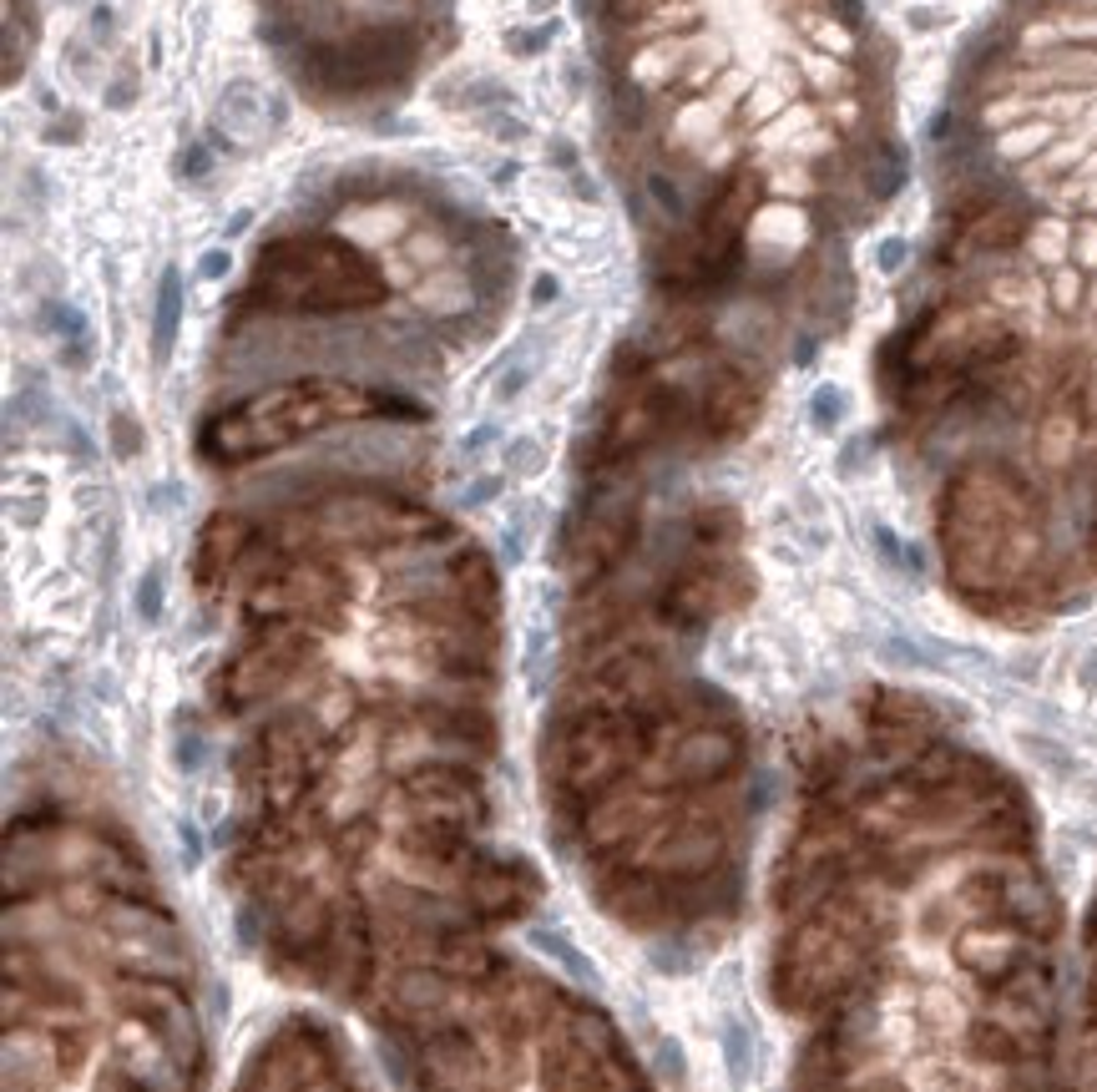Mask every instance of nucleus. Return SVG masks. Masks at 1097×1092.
Returning a JSON list of instances; mask_svg holds the SVG:
<instances>
[{"label":"nucleus","instance_id":"nucleus-1","mask_svg":"<svg viewBox=\"0 0 1097 1092\" xmlns=\"http://www.w3.org/2000/svg\"><path fill=\"white\" fill-rule=\"evenodd\" d=\"M254 293L284 309H354V304H379L385 279L345 238L293 233L259 254Z\"/></svg>","mask_w":1097,"mask_h":1092},{"label":"nucleus","instance_id":"nucleus-2","mask_svg":"<svg viewBox=\"0 0 1097 1092\" xmlns=\"http://www.w3.org/2000/svg\"><path fill=\"white\" fill-rule=\"evenodd\" d=\"M759 198H764V173H759V168H739V173L708 198L698 228L688 233L698 263H703V279L723 274L728 263L739 259V243H744V228H749Z\"/></svg>","mask_w":1097,"mask_h":1092},{"label":"nucleus","instance_id":"nucleus-3","mask_svg":"<svg viewBox=\"0 0 1097 1092\" xmlns=\"http://www.w3.org/2000/svg\"><path fill=\"white\" fill-rule=\"evenodd\" d=\"M218 127L228 132V143H259L263 132H273L268 96L254 82H228L218 96Z\"/></svg>","mask_w":1097,"mask_h":1092},{"label":"nucleus","instance_id":"nucleus-4","mask_svg":"<svg viewBox=\"0 0 1097 1092\" xmlns=\"http://www.w3.org/2000/svg\"><path fill=\"white\" fill-rule=\"evenodd\" d=\"M177 329H182V268H162L157 309H152V359H157V365L173 359Z\"/></svg>","mask_w":1097,"mask_h":1092},{"label":"nucleus","instance_id":"nucleus-5","mask_svg":"<svg viewBox=\"0 0 1097 1092\" xmlns=\"http://www.w3.org/2000/svg\"><path fill=\"white\" fill-rule=\"evenodd\" d=\"M531 941H536V946H542V951H547V956H556V961H562V966H567V971H572V977H577V981H587V986H597V966H592V961H587V956H582V951L572 946L567 936H556V931H536Z\"/></svg>","mask_w":1097,"mask_h":1092},{"label":"nucleus","instance_id":"nucleus-6","mask_svg":"<svg viewBox=\"0 0 1097 1092\" xmlns=\"http://www.w3.org/2000/svg\"><path fill=\"white\" fill-rule=\"evenodd\" d=\"M547 471V445L536 435H517L506 445V476H542Z\"/></svg>","mask_w":1097,"mask_h":1092},{"label":"nucleus","instance_id":"nucleus-7","mask_svg":"<svg viewBox=\"0 0 1097 1092\" xmlns=\"http://www.w3.org/2000/svg\"><path fill=\"white\" fill-rule=\"evenodd\" d=\"M556 30H562V21H542V26H521L506 36V51L511 57H542L551 41H556Z\"/></svg>","mask_w":1097,"mask_h":1092},{"label":"nucleus","instance_id":"nucleus-8","mask_svg":"<svg viewBox=\"0 0 1097 1092\" xmlns=\"http://www.w3.org/2000/svg\"><path fill=\"white\" fill-rule=\"evenodd\" d=\"M809 410H814V425H819V431H835V425H839V415H844V390H835V385L814 390Z\"/></svg>","mask_w":1097,"mask_h":1092},{"label":"nucleus","instance_id":"nucleus-9","mask_svg":"<svg viewBox=\"0 0 1097 1092\" xmlns=\"http://www.w3.org/2000/svg\"><path fill=\"white\" fill-rule=\"evenodd\" d=\"M531 374H536V365H531V359H517V365H506V370H501V379H496V400H501V405L517 400L521 390L531 385Z\"/></svg>","mask_w":1097,"mask_h":1092},{"label":"nucleus","instance_id":"nucleus-10","mask_svg":"<svg viewBox=\"0 0 1097 1092\" xmlns=\"http://www.w3.org/2000/svg\"><path fill=\"white\" fill-rule=\"evenodd\" d=\"M501 486H506V476H496V471H486V476H476L470 486L461 490V511H476V506H486V501H496L501 496Z\"/></svg>","mask_w":1097,"mask_h":1092},{"label":"nucleus","instance_id":"nucleus-11","mask_svg":"<svg viewBox=\"0 0 1097 1092\" xmlns=\"http://www.w3.org/2000/svg\"><path fill=\"white\" fill-rule=\"evenodd\" d=\"M648 193H653V202L663 208L667 218H683V193H678V182L667 173H648Z\"/></svg>","mask_w":1097,"mask_h":1092},{"label":"nucleus","instance_id":"nucleus-12","mask_svg":"<svg viewBox=\"0 0 1097 1092\" xmlns=\"http://www.w3.org/2000/svg\"><path fill=\"white\" fill-rule=\"evenodd\" d=\"M526 537H531V521L517 517L506 531H501V562H511V567H521L526 562Z\"/></svg>","mask_w":1097,"mask_h":1092},{"label":"nucleus","instance_id":"nucleus-13","mask_svg":"<svg viewBox=\"0 0 1097 1092\" xmlns=\"http://www.w3.org/2000/svg\"><path fill=\"white\" fill-rule=\"evenodd\" d=\"M137 612H142V623H157V617H162V572H147L142 582H137Z\"/></svg>","mask_w":1097,"mask_h":1092},{"label":"nucleus","instance_id":"nucleus-14","mask_svg":"<svg viewBox=\"0 0 1097 1092\" xmlns=\"http://www.w3.org/2000/svg\"><path fill=\"white\" fill-rule=\"evenodd\" d=\"M723 1052H728V1072H733V1077H744V1067H749V1036H744L739 1022H728V1027H723Z\"/></svg>","mask_w":1097,"mask_h":1092},{"label":"nucleus","instance_id":"nucleus-15","mask_svg":"<svg viewBox=\"0 0 1097 1092\" xmlns=\"http://www.w3.org/2000/svg\"><path fill=\"white\" fill-rule=\"evenodd\" d=\"M233 274V254L228 248H207L198 259V279H207V284H218V279H228Z\"/></svg>","mask_w":1097,"mask_h":1092},{"label":"nucleus","instance_id":"nucleus-16","mask_svg":"<svg viewBox=\"0 0 1097 1092\" xmlns=\"http://www.w3.org/2000/svg\"><path fill=\"white\" fill-rule=\"evenodd\" d=\"M132 102H137V77H132V71H122L112 87H107V107L122 112V107H132Z\"/></svg>","mask_w":1097,"mask_h":1092},{"label":"nucleus","instance_id":"nucleus-17","mask_svg":"<svg viewBox=\"0 0 1097 1092\" xmlns=\"http://www.w3.org/2000/svg\"><path fill=\"white\" fill-rule=\"evenodd\" d=\"M213 168V157H207V147L202 143H188L182 147V157H177V173H188V177H202Z\"/></svg>","mask_w":1097,"mask_h":1092},{"label":"nucleus","instance_id":"nucleus-18","mask_svg":"<svg viewBox=\"0 0 1097 1092\" xmlns=\"http://www.w3.org/2000/svg\"><path fill=\"white\" fill-rule=\"evenodd\" d=\"M112 30H116V10H112V5H91V41H96V46H107V41H112Z\"/></svg>","mask_w":1097,"mask_h":1092},{"label":"nucleus","instance_id":"nucleus-19","mask_svg":"<svg viewBox=\"0 0 1097 1092\" xmlns=\"http://www.w3.org/2000/svg\"><path fill=\"white\" fill-rule=\"evenodd\" d=\"M547 162L551 168H562V173H577V143H567V137L547 143Z\"/></svg>","mask_w":1097,"mask_h":1092},{"label":"nucleus","instance_id":"nucleus-20","mask_svg":"<svg viewBox=\"0 0 1097 1092\" xmlns=\"http://www.w3.org/2000/svg\"><path fill=\"white\" fill-rule=\"evenodd\" d=\"M496 435H501L496 425H476V431H465V435H461V456H481V451L491 445Z\"/></svg>","mask_w":1097,"mask_h":1092},{"label":"nucleus","instance_id":"nucleus-21","mask_svg":"<svg viewBox=\"0 0 1097 1092\" xmlns=\"http://www.w3.org/2000/svg\"><path fill=\"white\" fill-rule=\"evenodd\" d=\"M556 293H562V284H556L551 274H536V284H531V304H536V309H547Z\"/></svg>","mask_w":1097,"mask_h":1092},{"label":"nucleus","instance_id":"nucleus-22","mask_svg":"<svg viewBox=\"0 0 1097 1092\" xmlns=\"http://www.w3.org/2000/svg\"><path fill=\"white\" fill-rule=\"evenodd\" d=\"M177 839H182V850H188V855H182V860H188V865H198V860H202V839H198V830H193V825H188V820H182V825H177Z\"/></svg>","mask_w":1097,"mask_h":1092},{"label":"nucleus","instance_id":"nucleus-23","mask_svg":"<svg viewBox=\"0 0 1097 1092\" xmlns=\"http://www.w3.org/2000/svg\"><path fill=\"white\" fill-rule=\"evenodd\" d=\"M491 132L501 137V143H521V137H526V122H517V116H496Z\"/></svg>","mask_w":1097,"mask_h":1092},{"label":"nucleus","instance_id":"nucleus-24","mask_svg":"<svg viewBox=\"0 0 1097 1092\" xmlns=\"http://www.w3.org/2000/svg\"><path fill=\"white\" fill-rule=\"evenodd\" d=\"M567 177H572V188H577L582 202H597V182H587V173H582V168H577V173H567Z\"/></svg>","mask_w":1097,"mask_h":1092},{"label":"nucleus","instance_id":"nucleus-25","mask_svg":"<svg viewBox=\"0 0 1097 1092\" xmlns=\"http://www.w3.org/2000/svg\"><path fill=\"white\" fill-rule=\"evenodd\" d=\"M248 223H254V213H248V208H238V213L228 218V228H223V233H228V238H238V233L248 228Z\"/></svg>","mask_w":1097,"mask_h":1092},{"label":"nucleus","instance_id":"nucleus-26","mask_svg":"<svg viewBox=\"0 0 1097 1092\" xmlns=\"http://www.w3.org/2000/svg\"><path fill=\"white\" fill-rule=\"evenodd\" d=\"M900 259H905V248H900V243H891V248H885V254H880V263H885V268H896Z\"/></svg>","mask_w":1097,"mask_h":1092},{"label":"nucleus","instance_id":"nucleus-27","mask_svg":"<svg viewBox=\"0 0 1097 1092\" xmlns=\"http://www.w3.org/2000/svg\"><path fill=\"white\" fill-rule=\"evenodd\" d=\"M536 5H556V0H536Z\"/></svg>","mask_w":1097,"mask_h":1092}]
</instances>
